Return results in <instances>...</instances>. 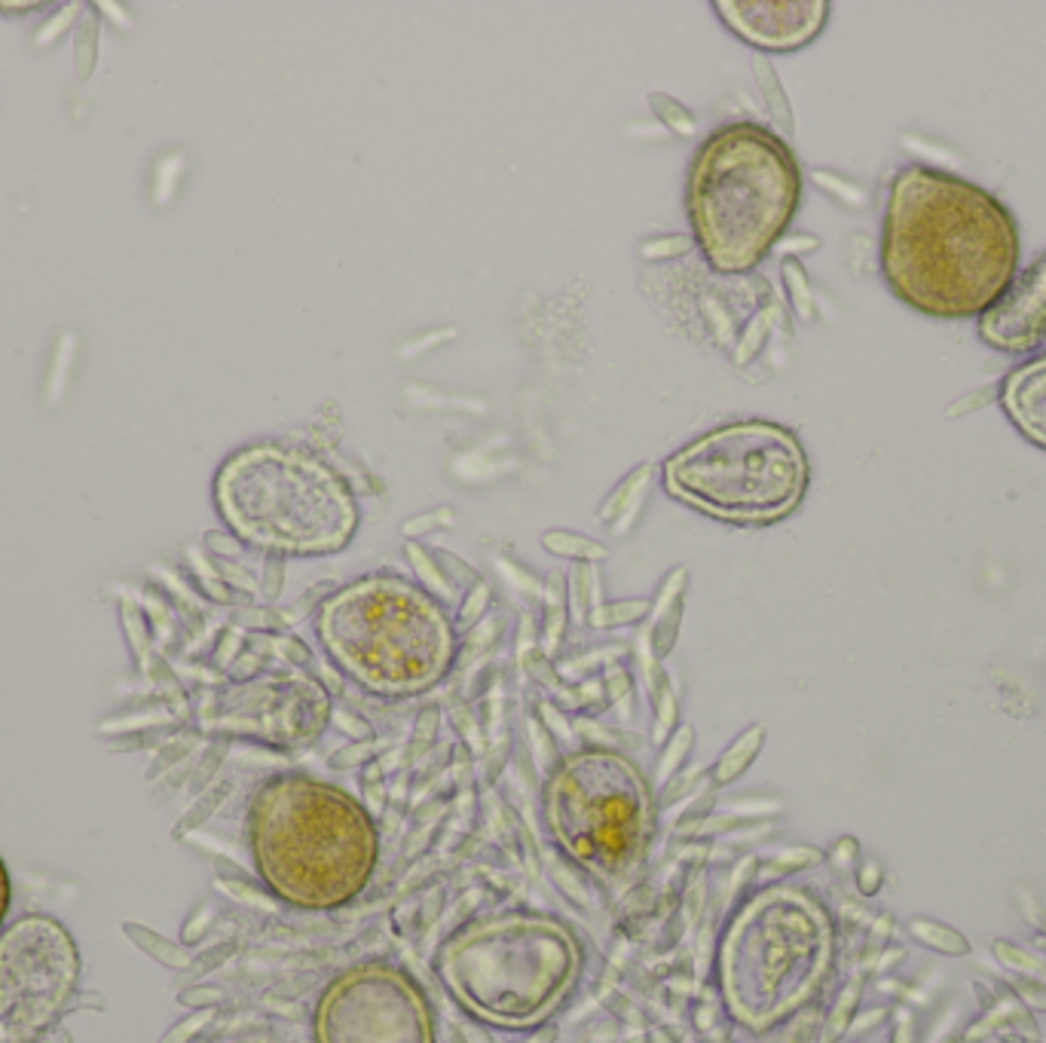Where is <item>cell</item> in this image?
<instances>
[{"mask_svg":"<svg viewBox=\"0 0 1046 1043\" xmlns=\"http://www.w3.org/2000/svg\"><path fill=\"white\" fill-rule=\"evenodd\" d=\"M991 952H994V957H998V961H1001L1003 967L1013 973V976H1028V979H1041V983H1046L1044 957L1032 955V952H1025V949H1019V945L1006 943V940L991 943Z\"/></svg>","mask_w":1046,"mask_h":1043,"instance_id":"cell-18","label":"cell"},{"mask_svg":"<svg viewBox=\"0 0 1046 1043\" xmlns=\"http://www.w3.org/2000/svg\"><path fill=\"white\" fill-rule=\"evenodd\" d=\"M811 466L799 435L768 419H741L679 447L661 484L688 508L741 527H765L799 508Z\"/></svg>","mask_w":1046,"mask_h":1043,"instance_id":"cell-8","label":"cell"},{"mask_svg":"<svg viewBox=\"0 0 1046 1043\" xmlns=\"http://www.w3.org/2000/svg\"><path fill=\"white\" fill-rule=\"evenodd\" d=\"M542 811L560 854L600 882L640 870L655 835V793L618 750H578L551 769Z\"/></svg>","mask_w":1046,"mask_h":1043,"instance_id":"cell-9","label":"cell"},{"mask_svg":"<svg viewBox=\"0 0 1046 1043\" xmlns=\"http://www.w3.org/2000/svg\"><path fill=\"white\" fill-rule=\"evenodd\" d=\"M719 22L744 44L765 53L802 49L830 22L826 0H717Z\"/></svg>","mask_w":1046,"mask_h":1043,"instance_id":"cell-12","label":"cell"},{"mask_svg":"<svg viewBox=\"0 0 1046 1043\" xmlns=\"http://www.w3.org/2000/svg\"><path fill=\"white\" fill-rule=\"evenodd\" d=\"M546 548H551L554 554H563V558H606V548L588 542V539H582V536H570V532H551V536H546Z\"/></svg>","mask_w":1046,"mask_h":1043,"instance_id":"cell-19","label":"cell"},{"mask_svg":"<svg viewBox=\"0 0 1046 1043\" xmlns=\"http://www.w3.org/2000/svg\"><path fill=\"white\" fill-rule=\"evenodd\" d=\"M762 743H765V729H762V726L746 729L744 734L734 738L729 750L717 759V765H713V772H710V781L717 786L734 784V781L756 762V756L762 753Z\"/></svg>","mask_w":1046,"mask_h":1043,"instance_id":"cell-15","label":"cell"},{"mask_svg":"<svg viewBox=\"0 0 1046 1043\" xmlns=\"http://www.w3.org/2000/svg\"><path fill=\"white\" fill-rule=\"evenodd\" d=\"M863 995V979H854V983H847L845 991L839 995L835 1000V1007L826 1016V1022H823V1034H820V1043H839L845 1038L847 1031H851V1022H854V1016H857V1003H861Z\"/></svg>","mask_w":1046,"mask_h":1043,"instance_id":"cell-17","label":"cell"},{"mask_svg":"<svg viewBox=\"0 0 1046 1043\" xmlns=\"http://www.w3.org/2000/svg\"><path fill=\"white\" fill-rule=\"evenodd\" d=\"M890 1043H915V1029H912V1013L909 1010L897 1013V1029H893V1041Z\"/></svg>","mask_w":1046,"mask_h":1043,"instance_id":"cell-26","label":"cell"},{"mask_svg":"<svg viewBox=\"0 0 1046 1043\" xmlns=\"http://www.w3.org/2000/svg\"><path fill=\"white\" fill-rule=\"evenodd\" d=\"M1001 407L1028 441L1046 450V352L1003 377Z\"/></svg>","mask_w":1046,"mask_h":1043,"instance_id":"cell-14","label":"cell"},{"mask_svg":"<svg viewBox=\"0 0 1046 1043\" xmlns=\"http://www.w3.org/2000/svg\"><path fill=\"white\" fill-rule=\"evenodd\" d=\"M316 1043H435L423 988L386 961H364L330 979L313 1016Z\"/></svg>","mask_w":1046,"mask_h":1043,"instance_id":"cell-10","label":"cell"},{"mask_svg":"<svg viewBox=\"0 0 1046 1043\" xmlns=\"http://www.w3.org/2000/svg\"><path fill=\"white\" fill-rule=\"evenodd\" d=\"M322 649L364 692L410 698L438 686L457 658V628L426 587L361 575L318 606Z\"/></svg>","mask_w":1046,"mask_h":1043,"instance_id":"cell-5","label":"cell"},{"mask_svg":"<svg viewBox=\"0 0 1046 1043\" xmlns=\"http://www.w3.org/2000/svg\"><path fill=\"white\" fill-rule=\"evenodd\" d=\"M1003 1043H1041L1034 1034H1016V1031H1003Z\"/></svg>","mask_w":1046,"mask_h":1043,"instance_id":"cell-28","label":"cell"},{"mask_svg":"<svg viewBox=\"0 0 1046 1043\" xmlns=\"http://www.w3.org/2000/svg\"><path fill=\"white\" fill-rule=\"evenodd\" d=\"M80 955L71 933L53 918L31 915L0 937V1025L29 1041L71 1000Z\"/></svg>","mask_w":1046,"mask_h":1043,"instance_id":"cell-11","label":"cell"},{"mask_svg":"<svg viewBox=\"0 0 1046 1043\" xmlns=\"http://www.w3.org/2000/svg\"><path fill=\"white\" fill-rule=\"evenodd\" d=\"M832 961V924L796 887H768L734 912L719 945L722 1000L744 1029L768 1031L799 1013Z\"/></svg>","mask_w":1046,"mask_h":1043,"instance_id":"cell-7","label":"cell"},{"mask_svg":"<svg viewBox=\"0 0 1046 1043\" xmlns=\"http://www.w3.org/2000/svg\"><path fill=\"white\" fill-rule=\"evenodd\" d=\"M10 900H13V887H10V872H7V863L0 857V924H3V918L10 912Z\"/></svg>","mask_w":1046,"mask_h":1043,"instance_id":"cell-27","label":"cell"},{"mask_svg":"<svg viewBox=\"0 0 1046 1043\" xmlns=\"http://www.w3.org/2000/svg\"><path fill=\"white\" fill-rule=\"evenodd\" d=\"M248 842L263 885L313 912L356 900L380 860L373 817L310 774H279L260 786L248 808Z\"/></svg>","mask_w":1046,"mask_h":1043,"instance_id":"cell-2","label":"cell"},{"mask_svg":"<svg viewBox=\"0 0 1046 1043\" xmlns=\"http://www.w3.org/2000/svg\"><path fill=\"white\" fill-rule=\"evenodd\" d=\"M857 854H861V844H857V839H842V842L832 848L830 857L839 870H845V866H851V863L857 860Z\"/></svg>","mask_w":1046,"mask_h":1043,"instance_id":"cell-24","label":"cell"},{"mask_svg":"<svg viewBox=\"0 0 1046 1043\" xmlns=\"http://www.w3.org/2000/svg\"><path fill=\"white\" fill-rule=\"evenodd\" d=\"M802 202V169L780 135L738 120L695 150L686 178L688 227L717 272H746L768 258Z\"/></svg>","mask_w":1046,"mask_h":1043,"instance_id":"cell-3","label":"cell"},{"mask_svg":"<svg viewBox=\"0 0 1046 1043\" xmlns=\"http://www.w3.org/2000/svg\"><path fill=\"white\" fill-rule=\"evenodd\" d=\"M979 337L1010 356H1025L1046 344V251L1028 270L1016 272L1001 298L979 315Z\"/></svg>","mask_w":1046,"mask_h":1043,"instance_id":"cell-13","label":"cell"},{"mask_svg":"<svg viewBox=\"0 0 1046 1043\" xmlns=\"http://www.w3.org/2000/svg\"><path fill=\"white\" fill-rule=\"evenodd\" d=\"M585 949L570 924L546 912H490L447 937L435 973L447 995L496 1029H536L578 986Z\"/></svg>","mask_w":1046,"mask_h":1043,"instance_id":"cell-4","label":"cell"},{"mask_svg":"<svg viewBox=\"0 0 1046 1043\" xmlns=\"http://www.w3.org/2000/svg\"><path fill=\"white\" fill-rule=\"evenodd\" d=\"M823 860V851L818 848H789L784 854H777V857L765 866L762 872V878H772V875H787V872L805 870V866H814Z\"/></svg>","mask_w":1046,"mask_h":1043,"instance_id":"cell-20","label":"cell"},{"mask_svg":"<svg viewBox=\"0 0 1046 1043\" xmlns=\"http://www.w3.org/2000/svg\"><path fill=\"white\" fill-rule=\"evenodd\" d=\"M215 500L229 529L288 558H325L352 542L359 502L340 474L301 447L255 444L224 462Z\"/></svg>","mask_w":1046,"mask_h":1043,"instance_id":"cell-6","label":"cell"},{"mask_svg":"<svg viewBox=\"0 0 1046 1043\" xmlns=\"http://www.w3.org/2000/svg\"><path fill=\"white\" fill-rule=\"evenodd\" d=\"M1010 991H1013L1028 1010H1044L1046 1013V983L1028 979V976H1013V979H1010Z\"/></svg>","mask_w":1046,"mask_h":1043,"instance_id":"cell-22","label":"cell"},{"mask_svg":"<svg viewBox=\"0 0 1046 1043\" xmlns=\"http://www.w3.org/2000/svg\"><path fill=\"white\" fill-rule=\"evenodd\" d=\"M691 738H695V731L688 729V726H683V729L674 734L671 747H667V750L661 753V759H659V781H661V784H667V777H671V774L679 769V762L686 759L688 747H691Z\"/></svg>","mask_w":1046,"mask_h":1043,"instance_id":"cell-21","label":"cell"},{"mask_svg":"<svg viewBox=\"0 0 1046 1043\" xmlns=\"http://www.w3.org/2000/svg\"><path fill=\"white\" fill-rule=\"evenodd\" d=\"M1022 258L1016 215L991 190L912 162L890 181L881 221V276L918 313L982 315Z\"/></svg>","mask_w":1046,"mask_h":1043,"instance_id":"cell-1","label":"cell"},{"mask_svg":"<svg viewBox=\"0 0 1046 1043\" xmlns=\"http://www.w3.org/2000/svg\"><path fill=\"white\" fill-rule=\"evenodd\" d=\"M885 1019H888V1010H885V1007H875V1010H869V1013L854 1016L851 1031H854V1034H866V1031H873L875 1025H881Z\"/></svg>","mask_w":1046,"mask_h":1043,"instance_id":"cell-25","label":"cell"},{"mask_svg":"<svg viewBox=\"0 0 1046 1043\" xmlns=\"http://www.w3.org/2000/svg\"><path fill=\"white\" fill-rule=\"evenodd\" d=\"M857 887H861L863 897H873L878 894V887H881V866L875 863V860H866L857 872Z\"/></svg>","mask_w":1046,"mask_h":1043,"instance_id":"cell-23","label":"cell"},{"mask_svg":"<svg viewBox=\"0 0 1046 1043\" xmlns=\"http://www.w3.org/2000/svg\"><path fill=\"white\" fill-rule=\"evenodd\" d=\"M909 937L921 943L924 949H931L936 955L946 957H967L970 955V940L960 933L958 928H948L943 921H933V918H915L909 921Z\"/></svg>","mask_w":1046,"mask_h":1043,"instance_id":"cell-16","label":"cell"}]
</instances>
